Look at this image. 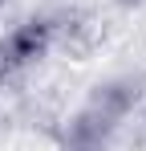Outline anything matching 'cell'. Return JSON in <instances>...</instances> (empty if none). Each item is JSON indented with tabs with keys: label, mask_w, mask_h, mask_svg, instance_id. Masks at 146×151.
<instances>
[{
	"label": "cell",
	"mask_w": 146,
	"mask_h": 151,
	"mask_svg": "<svg viewBox=\"0 0 146 151\" xmlns=\"http://www.w3.org/2000/svg\"><path fill=\"white\" fill-rule=\"evenodd\" d=\"M65 151H101V147H97V143H69Z\"/></svg>",
	"instance_id": "7a4b0ae2"
},
{
	"label": "cell",
	"mask_w": 146,
	"mask_h": 151,
	"mask_svg": "<svg viewBox=\"0 0 146 151\" xmlns=\"http://www.w3.org/2000/svg\"><path fill=\"white\" fill-rule=\"evenodd\" d=\"M53 33H57L53 17H33V21L16 25L0 41V78L16 74V70L33 65V61H41L49 53V45H53Z\"/></svg>",
	"instance_id": "6da1fadb"
}]
</instances>
